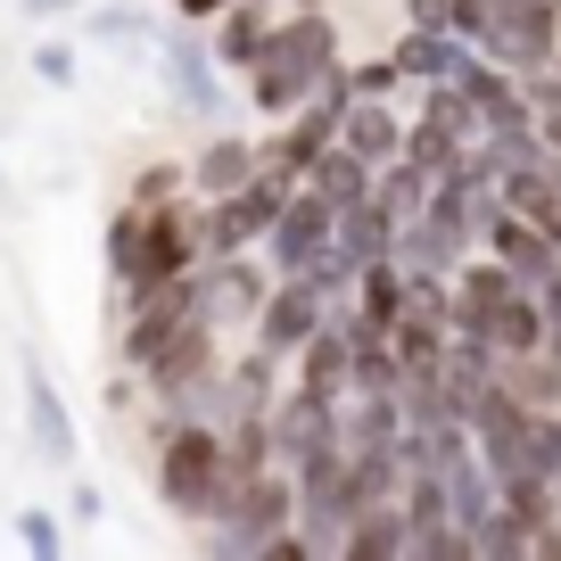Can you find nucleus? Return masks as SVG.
Instances as JSON below:
<instances>
[{"label":"nucleus","instance_id":"obj_1","mask_svg":"<svg viewBox=\"0 0 561 561\" xmlns=\"http://www.w3.org/2000/svg\"><path fill=\"white\" fill-rule=\"evenodd\" d=\"M231 488H240V471H231V438L224 430H215V421H165V438H158V495H165V512L215 520V512L231 504Z\"/></svg>","mask_w":561,"mask_h":561},{"label":"nucleus","instance_id":"obj_2","mask_svg":"<svg viewBox=\"0 0 561 561\" xmlns=\"http://www.w3.org/2000/svg\"><path fill=\"white\" fill-rule=\"evenodd\" d=\"M339 67V34L322 9H289V18L273 25V42H264V58L248 67V91H256L264 116H289L298 100H314V83Z\"/></svg>","mask_w":561,"mask_h":561},{"label":"nucleus","instance_id":"obj_3","mask_svg":"<svg viewBox=\"0 0 561 561\" xmlns=\"http://www.w3.org/2000/svg\"><path fill=\"white\" fill-rule=\"evenodd\" d=\"M455 34L512 75H545L561 58V9L553 0H455Z\"/></svg>","mask_w":561,"mask_h":561},{"label":"nucleus","instance_id":"obj_4","mask_svg":"<svg viewBox=\"0 0 561 561\" xmlns=\"http://www.w3.org/2000/svg\"><path fill=\"white\" fill-rule=\"evenodd\" d=\"M191 264H207V215L174 191V198H158V207H140V231H133V256H124L116 289H149V280H174V273H191Z\"/></svg>","mask_w":561,"mask_h":561},{"label":"nucleus","instance_id":"obj_5","mask_svg":"<svg viewBox=\"0 0 561 561\" xmlns=\"http://www.w3.org/2000/svg\"><path fill=\"white\" fill-rule=\"evenodd\" d=\"M289 528H298V471L273 462V471L231 488V504L215 512V528H207V553H273Z\"/></svg>","mask_w":561,"mask_h":561},{"label":"nucleus","instance_id":"obj_6","mask_svg":"<svg viewBox=\"0 0 561 561\" xmlns=\"http://www.w3.org/2000/svg\"><path fill=\"white\" fill-rule=\"evenodd\" d=\"M191 314H207V273H174V280H149V289H124L116 298V347L133 371H149V355L182 331Z\"/></svg>","mask_w":561,"mask_h":561},{"label":"nucleus","instance_id":"obj_7","mask_svg":"<svg viewBox=\"0 0 561 561\" xmlns=\"http://www.w3.org/2000/svg\"><path fill=\"white\" fill-rule=\"evenodd\" d=\"M355 512H364V488H355V471H347V446H331V455H314L298 471V537L314 545V553H347Z\"/></svg>","mask_w":561,"mask_h":561},{"label":"nucleus","instance_id":"obj_8","mask_svg":"<svg viewBox=\"0 0 561 561\" xmlns=\"http://www.w3.org/2000/svg\"><path fill=\"white\" fill-rule=\"evenodd\" d=\"M289 191H298L289 174H264V165H256V182H240V191L207 198V256H231V248H264L273 215L289 207Z\"/></svg>","mask_w":561,"mask_h":561},{"label":"nucleus","instance_id":"obj_9","mask_svg":"<svg viewBox=\"0 0 561 561\" xmlns=\"http://www.w3.org/2000/svg\"><path fill=\"white\" fill-rule=\"evenodd\" d=\"M331 231H339V207L314 182H298L289 207L273 215V231H264V264H273V273H314V264L331 256Z\"/></svg>","mask_w":561,"mask_h":561},{"label":"nucleus","instance_id":"obj_10","mask_svg":"<svg viewBox=\"0 0 561 561\" xmlns=\"http://www.w3.org/2000/svg\"><path fill=\"white\" fill-rule=\"evenodd\" d=\"M331 446H339V397L289 380L273 397V462H280V471H306V462L331 455Z\"/></svg>","mask_w":561,"mask_h":561},{"label":"nucleus","instance_id":"obj_11","mask_svg":"<svg viewBox=\"0 0 561 561\" xmlns=\"http://www.w3.org/2000/svg\"><path fill=\"white\" fill-rule=\"evenodd\" d=\"M215 371H224V364H215V314H191L158 355H149V371H140V380H149L158 413H174V404L191 397V388H207Z\"/></svg>","mask_w":561,"mask_h":561},{"label":"nucleus","instance_id":"obj_12","mask_svg":"<svg viewBox=\"0 0 561 561\" xmlns=\"http://www.w3.org/2000/svg\"><path fill=\"white\" fill-rule=\"evenodd\" d=\"M331 322V289H322L314 273H280L273 280V298L256 306V347H273V355H298L306 339Z\"/></svg>","mask_w":561,"mask_h":561},{"label":"nucleus","instance_id":"obj_13","mask_svg":"<svg viewBox=\"0 0 561 561\" xmlns=\"http://www.w3.org/2000/svg\"><path fill=\"white\" fill-rule=\"evenodd\" d=\"M158 75L182 100V116H224V58L207 34H191V18H182V34L158 42Z\"/></svg>","mask_w":561,"mask_h":561},{"label":"nucleus","instance_id":"obj_14","mask_svg":"<svg viewBox=\"0 0 561 561\" xmlns=\"http://www.w3.org/2000/svg\"><path fill=\"white\" fill-rule=\"evenodd\" d=\"M479 248H488V256H495V264H504V273H512V280H528V289H545V280H553V273H561V248H553V240H545V231H537V224H528V215H520V207H512V198H504V207H495V215H488V224H479Z\"/></svg>","mask_w":561,"mask_h":561},{"label":"nucleus","instance_id":"obj_15","mask_svg":"<svg viewBox=\"0 0 561 561\" xmlns=\"http://www.w3.org/2000/svg\"><path fill=\"white\" fill-rule=\"evenodd\" d=\"M404 289H413V273H404L397 256L364 264V273H355V289H347V306H339V322H347L355 339H388V331L404 322Z\"/></svg>","mask_w":561,"mask_h":561},{"label":"nucleus","instance_id":"obj_16","mask_svg":"<svg viewBox=\"0 0 561 561\" xmlns=\"http://www.w3.org/2000/svg\"><path fill=\"white\" fill-rule=\"evenodd\" d=\"M198 273H207V314L215 322H231V314H256L264 298H273V264L256 256V248H231V256H207L198 264Z\"/></svg>","mask_w":561,"mask_h":561},{"label":"nucleus","instance_id":"obj_17","mask_svg":"<svg viewBox=\"0 0 561 561\" xmlns=\"http://www.w3.org/2000/svg\"><path fill=\"white\" fill-rule=\"evenodd\" d=\"M512 289H520V280H512L495 256H471V264L455 273V331H462V339H488V347H495V314H504Z\"/></svg>","mask_w":561,"mask_h":561},{"label":"nucleus","instance_id":"obj_18","mask_svg":"<svg viewBox=\"0 0 561 561\" xmlns=\"http://www.w3.org/2000/svg\"><path fill=\"white\" fill-rule=\"evenodd\" d=\"M25 438H34L42 462H75V413L42 364H25Z\"/></svg>","mask_w":561,"mask_h":561},{"label":"nucleus","instance_id":"obj_19","mask_svg":"<svg viewBox=\"0 0 561 561\" xmlns=\"http://www.w3.org/2000/svg\"><path fill=\"white\" fill-rule=\"evenodd\" d=\"M388 58L404 67V83H455L462 58H471V42H462L455 25H404V42Z\"/></svg>","mask_w":561,"mask_h":561},{"label":"nucleus","instance_id":"obj_20","mask_svg":"<svg viewBox=\"0 0 561 561\" xmlns=\"http://www.w3.org/2000/svg\"><path fill=\"white\" fill-rule=\"evenodd\" d=\"M273 0H231V9H224V18H215V58H224V75H248V67H256V58H264V42H273Z\"/></svg>","mask_w":561,"mask_h":561},{"label":"nucleus","instance_id":"obj_21","mask_svg":"<svg viewBox=\"0 0 561 561\" xmlns=\"http://www.w3.org/2000/svg\"><path fill=\"white\" fill-rule=\"evenodd\" d=\"M298 380H306V388H322V397H347V388H355V331H347L339 314L298 347Z\"/></svg>","mask_w":561,"mask_h":561},{"label":"nucleus","instance_id":"obj_22","mask_svg":"<svg viewBox=\"0 0 561 561\" xmlns=\"http://www.w3.org/2000/svg\"><path fill=\"white\" fill-rule=\"evenodd\" d=\"M347 553H355V561H404V553H413V520H404V504H397V495H380V504H364V512H355Z\"/></svg>","mask_w":561,"mask_h":561},{"label":"nucleus","instance_id":"obj_23","mask_svg":"<svg viewBox=\"0 0 561 561\" xmlns=\"http://www.w3.org/2000/svg\"><path fill=\"white\" fill-rule=\"evenodd\" d=\"M339 140H347L364 165H388V158H404V116L388 100H355L347 124H339Z\"/></svg>","mask_w":561,"mask_h":561},{"label":"nucleus","instance_id":"obj_24","mask_svg":"<svg viewBox=\"0 0 561 561\" xmlns=\"http://www.w3.org/2000/svg\"><path fill=\"white\" fill-rule=\"evenodd\" d=\"M240 182H256V140L215 133V140H207V158L191 165V198H224V191H240Z\"/></svg>","mask_w":561,"mask_h":561},{"label":"nucleus","instance_id":"obj_25","mask_svg":"<svg viewBox=\"0 0 561 561\" xmlns=\"http://www.w3.org/2000/svg\"><path fill=\"white\" fill-rule=\"evenodd\" d=\"M371 174H380V165H364L347 149V140H331V149H322L314 165H306V182H314L322 198H331V207H355V198H371Z\"/></svg>","mask_w":561,"mask_h":561},{"label":"nucleus","instance_id":"obj_26","mask_svg":"<svg viewBox=\"0 0 561 561\" xmlns=\"http://www.w3.org/2000/svg\"><path fill=\"white\" fill-rule=\"evenodd\" d=\"M504 388L528 404V413H553L561 404V355L537 347V355H504Z\"/></svg>","mask_w":561,"mask_h":561},{"label":"nucleus","instance_id":"obj_27","mask_svg":"<svg viewBox=\"0 0 561 561\" xmlns=\"http://www.w3.org/2000/svg\"><path fill=\"white\" fill-rule=\"evenodd\" d=\"M18 545H25V553H34V561H50L58 545H67V528H58V512H34V504H25V512H18Z\"/></svg>","mask_w":561,"mask_h":561},{"label":"nucleus","instance_id":"obj_28","mask_svg":"<svg viewBox=\"0 0 561 561\" xmlns=\"http://www.w3.org/2000/svg\"><path fill=\"white\" fill-rule=\"evenodd\" d=\"M140 34H149L140 9H91V50H107V42H140Z\"/></svg>","mask_w":561,"mask_h":561},{"label":"nucleus","instance_id":"obj_29","mask_svg":"<svg viewBox=\"0 0 561 561\" xmlns=\"http://www.w3.org/2000/svg\"><path fill=\"white\" fill-rule=\"evenodd\" d=\"M34 75H42V83H50V91H67L75 83V42H34Z\"/></svg>","mask_w":561,"mask_h":561},{"label":"nucleus","instance_id":"obj_30","mask_svg":"<svg viewBox=\"0 0 561 561\" xmlns=\"http://www.w3.org/2000/svg\"><path fill=\"white\" fill-rule=\"evenodd\" d=\"M174 191H191V174H182V165H140V174H133V198H140V207H158V198H174Z\"/></svg>","mask_w":561,"mask_h":561},{"label":"nucleus","instance_id":"obj_31","mask_svg":"<svg viewBox=\"0 0 561 561\" xmlns=\"http://www.w3.org/2000/svg\"><path fill=\"white\" fill-rule=\"evenodd\" d=\"M397 83H404V67H397V58H371V67H355V100H388Z\"/></svg>","mask_w":561,"mask_h":561},{"label":"nucleus","instance_id":"obj_32","mask_svg":"<svg viewBox=\"0 0 561 561\" xmlns=\"http://www.w3.org/2000/svg\"><path fill=\"white\" fill-rule=\"evenodd\" d=\"M133 231H140V207H124L116 224H107V273H124V256H133Z\"/></svg>","mask_w":561,"mask_h":561},{"label":"nucleus","instance_id":"obj_33","mask_svg":"<svg viewBox=\"0 0 561 561\" xmlns=\"http://www.w3.org/2000/svg\"><path fill=\"white\" fill-rule=\"evenodd\" d=\"M404 25H455V0H404Z\"/></svg>","mask_w":561,"mask_h":561},{"label":"nucleus","instance_id":"obj_34","mask_svg":"<svg viewBox=\"0 0 561 561\" xmlns=\"http://www.w3.org/2000/svg\"><path fill=\"white\" fill-rule=\"evenodd\" d=\"M67 520H83V528H91V520H100V488H91V479H83V488H75V495H67Z\"/></svg>","mask_w":561,"mask_h":561},{"label":"nucleus","instance_id":"obj_35","mask_svg":"<svg viewBox=\"0 0 561 561\" xmlns=\"http://www.w3.org/2000/svg\"><path fill=\"white\" fill-rule=\"evenodd\" d=\"M537 133H545V149L561 158V100H537Z\"/></svg>","mask_w":561,"mask_h":561},{"label":"nucleus","instance_id":"obj_36","mask_svg":"<svg viewBox=\"0 0 561 561\" xmlns=\"http://www.w3.org/2000/svg\"><path fill=\"white\" fill-rule=\"evenodd\" d=\"M537 553H561V495H553V512L537 520Z\"/></svg>","mask_w":561,"mask_h":561},{"label":"nucleus","instance_id":"obj_37","mask_svg":"<svg viewBox=\"0 0 561 561\" xmlns=\"http://www.w3.org/2000/svg\"><path fill=\"white\" fill-rule=\"evenodd\" d=\"M174 9H182V18H191V25H215V18H224V9H231V0H174Z\"/></svg>","mask_w":561,"mask_h":561},{"label":"nucleus","instance_id":"obj_38","mask_svg":"<svg viewBox=\"0 0 561 561\" xmlns=\"http://www.w3.org/2000/svg\"><path fill=\"white\" fill-rule=\"evenodd\" d=\"M528 100H561V58H553L545 75H528Z\"/></svg>","mask_w":561,"mask_h":561},{"label":"nucleus","instance_id":"obj_39","mask_svg":"<svg viewBox=\"0 0 561 561\" xmlns=\"http://www.w3.org/2000/svg\"><path fill=\"white\" fill-rule=\"evenodd\" d=\"M75 9H83V0H25V18H42V25H50V18H75Z\"/></svg>","mask_w":561,"mask_h":561},{"label":"nucleus","instance_id":"obj_40","mask_svg":"<svg viewBox=\"0 0 561 561\" xmlns=\"http://www.w3.org/2000/svg\"><path fill=\"white\" fill-rule=\"evenodd\" d=\"M289 9H322V0H289Z\"/></svg>","mask_w":561,"mask_h":561}]
</instances>
